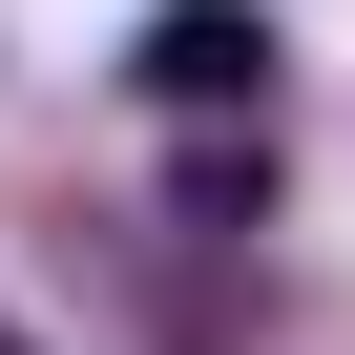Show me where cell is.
Wrapping results in <instances>:
<instances>
[{
	"instance_id": "6da1fadb",
	"label": "cell",
	"mask_w": 355,
	"mask_h": 355,
	"mask_svg": "<svg viewBox=\"0 0 355 355\" xmlns=\"http://www.w3.org/2000/svg\"><path fill=\"white\" fill-rule=\"evenodd\" d=\"M125 84L167 125H272V21H251V0H167V21L125 42Z\"/></svg>"
},
{
	"instance_id": "7a4b0ae2",
	"label": "cell",
	"mask_w": 355,
	"mask_h": 355,
	"mask_svg": "<svg viewBox=\"0 0 355 355\" xmlns=\"http://www.w3.org/2000/svg\"><path fill=\"white\" fill-rule=\"evenodd\" d=\"M167 230L251 251V230H272V125H189V167H167Z\"/></svg>"
},
{
	"instance_id": "3957f363",
	"label": "cell",
	"mask_w": 355,
	"mask_h": 355,
	"mask_svg": "<svg viewBox=\"0 0 355 355\" xmlns=\"http://www.w3.org/2000/svg\"><path fill=\"white\" fill-rule=\"evenodd\" d=\"M0 355H21V334H0Z\"/></svg>"
}]
</instances>
